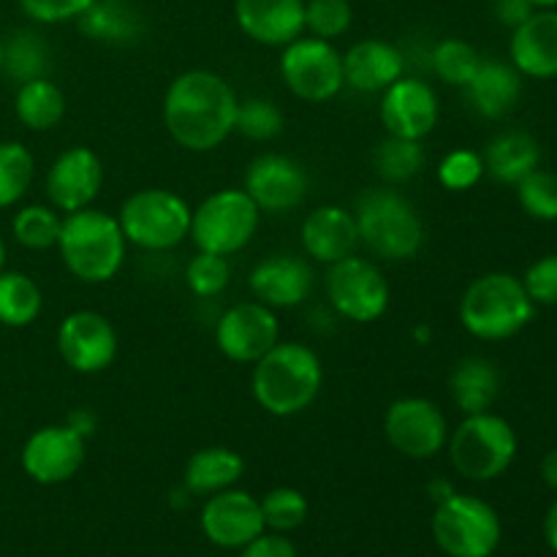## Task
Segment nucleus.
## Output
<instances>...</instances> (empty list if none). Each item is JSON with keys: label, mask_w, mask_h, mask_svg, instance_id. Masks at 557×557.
<instances>
[{"label": "nucleus", "mask_w": 557, "mask_h": 557, "mask_svg": "<svg viewBox=\"0 0 557 557\" xmlns=\"http://www.w3.org/2000/svg\"><path fill=\"white\" fill-rule=\"evenodd\" d=\"M239 98L221 74L190 69L174 76L163 92V125L183 150H218L237 123Z\"/></svg>", "instance_id": "f257e3e1"}, {"label": "nucleus", "mask_w": 557, "mask_h": 557, "mask_svg": "<svg viewBox=\"0 0 557 557\" xmlns=\"http://www.w3.org/2000/svg\"><path fill=\"white\" fill-rule=\"evenodd\" d=\"M324 386V364L319 354L297 341H277L275 348L253 364V392L259 408L270 417L288 419L308 411Z\"/></svg>", "instance_id": "f03ea898"}, {"label": "nucleus", "mask_w": 557, "mask_h": 557, "mask_svg": "<svg viewBox=\"0 0 557 557\" xmlns=\"http://www.w3.org/2000/svg\"><path fill=\"white\" fill-rule=\"evenodd\" d=\"M54 248L60 250L65 270L76 281L98 286L117 277V272L123 270L128 239L120 228L117 215L85 207V210L63 215Z\"/></svg>", "instance_id": "7ed1b4c3"}, {"label": "nucleus", "mask_w": 557, "mask_h": 557, "mask_svg": "<svg viewBox=\"0 0 557 557\" xmlns=\"http://www.w3.org/2000/svg\"><path fill=\"white\" fill-rule=\"evenodd\" d=\"M536 315L522 277L511 272H487L466 288L460 299V324L476 341L500 343L517 337Z\"/></svg>", "instance_id": "20e7f679"}, {"label": "nucleus", "mask_w": 557, "mask_h": 557, "mask_svg": "<svg viewBox=\"0 0 557 557\" xmlns=\"http://www.w3.org/2000/svg\"><path fill=\"white\" fill-rule=\"evenodd\" d=\"M359 245L384 261H408L424 245V223L417 207L400 190L381 185L364 190L354 207Z\"/></svg>", "instance_id": "39448f33"}, {"label": "nucleus", "mask_w": 557, "mask_h": 557, "mask_svg": "<svg viewBox=\"0 0 557 557\" xmlns=\"http://www.w3.org/2000/svg\"><path fill=\"white\" fill-rule=\"evenodd\" d=\"M449 462L468 482H493L517 460L520 438L504 417L493 411L462 417L446 441Z\"/></svg>", "instance_id": "423d86ee"}, {"label": "nucleus", "mask_w": 557, "mask_h": 557, "mask_svg": "<svg viewBox=\"0 0 557 557\" xmlns=\"http://www.w3.org/2000/svg\"><path fill=\"white\" fill-rule=\"evenodd\" d=\"M190 215V205L174 190L141 188L123 201L117 221L128 245L163 253L188 239Z\"/></svg>", "instance_id": "0eeeda50"}, {"label": "nucleus", "mask_w": 557, "mask_h": 557, "mask_svg": "<svg viewBox=\"0 0 557 557\" xmlns=\"http://www.w3.org/2000/svg\"><path fill=\"white\" fill-rule=\"evenodd\" d=\"M504 528L487 500L466 493H449L433 515V539L449 557H493Z\"/></svg>", "instance_id": "6e6552de"}, {"label": "nucleus", "mask_w": 557, "mask_h": 557, "mask_svg": "<svg viewBox=\"0 0 557 557\" xmlns=\"http://www.w3.org/2000/svg\"><path fill=\"white\" fill-rule=\"evenodd\" d=\"M261 223V210L243 188H221L207 196L190 215V234L196 250L234 256L248 248Z\"/></svg>", "instance_id": "1a4fd4ad"}, {"label": "nucleus", "mask_w": 557, "mask_h": 557, "mask_svg": "<svg viewBox=\"0 0 557 557\" xmlns=\"http://www.w3.org/2000/svg\"><path fill=\"white\" fill-rule=\"evenodd\" d=\"M281 79L292 96L308 103L332 101L346 87L343 54L335 41L315 36H299L281 52Z\"/></svg>", "instance_id": "9d476101"}, {"label": "nucleus", "mask_w": 557, "mask_h": 557, "mask_svg": "<svg viewBox=\"0 0 557 557\" xmlns=\"http://www.w3.org/2000/svg\"><path fill=\"white\" fill-rule=\"evenodd\" d=\"M324 288L332 310L354 324H373L389 308L392 294L384 272L357 253L326 267Z\"/></svg>", "instance_id": "9b49d317"}, {"label": "nucleus", "mask_w": 557, "mask_h": 557, "mask_svg": "<svg viewBox=\"0 0 557 557\" xmlns=\"http://www.w3.org/2000/svg\"><path fill=\"white\" fill-rule=\"evenodd\" d=\"M449 433L446 413L428 397H400L386 408V441L408 460H430L444 451Z\"/></svg>", "instance_id": "f8f14e48"}, {"label": "nucleus", "mask_w": 557, "mask_h": 557, "mask_svg": "<svg viewBox=\"0 0 557 557\" xmlns=\"http://www.w3.org/2000/svg\"><path fill=\"white\" fill-rule=\"evenodd\" d=\"M58 354L74 373H103L117 357V332L98 310H74L58 326Z\"/></svg>", "instance_id": "ddd939ff"}, {"label": "nucleus", "mask_w": 557, "mask_h": 557, "mask_svg": "<svg viewBox=\"0 0 557 557\" xmlns=\"http://www.w3.org/2000/svg\"><path fill=\"white\" fill-rule=\"evenodd\" d=\"M281 341L277 310L261 302H239L228 308L215 324V343L228 362L256 364Z\"/></svg>", "instance_id": "4468645a"}, {"label": "nucleus", "mask_w": 557, "mask_h": 557, "mask_svg": "<svg viewBox=\"0 0 557 557\" xmlns=\"http://www.w3.org/2000/svg\"><path fill=\"white\" fill-rule=\"evenodd\" d=\"M87 457V438H82L69 424L38 428L22 446V471L38 484H63L79 473Z\"/></svg>", "instance_id": "2eb2a0df"}, {"label": "nucleus", "mask_w": 557, "mask_h": 557, "mask_svg": "<svg viewBox=\"0 0 557 557\" xmlns=\"http://www.w3.org/2000/svg\"><path fill=\"white\" fill-rule=\"evenodd\" d=\"M308 172L302 163L281 152H264L253 158L243 183V190L256 201V207L272 215H286L297 210L308 196Z\"/></svg>", "instance_id": "dca6fc26"}, {"label": "nucleus", "mask_w": 557, "mask_h": 557, "mask_svg": "<svg viewBox=\"0 0 557 557\" xmlns=\"http://www.w3.org/2000/svg\"><path fill=\"white\" fill-rule=\"evenodd\" d=\"M44 188H47L49 205L60 215L92 207V201L98 199V194L103 188L101 158H98V152L92 147H69V150H63L52 161L47 180H44Z\"/></svg>", "instance_id": "f3484780"}, {"label": "nucleus", "mask_w": 557, "mask_h": 557, "mask_svg": "<svg viewBox=\"0 0 557 557\" xmlns=\"http://www.w3.org/2000/svg\"><path fill=\"white\" fill-rule=\"evenodd\" d=\"M379 114L389 136L422 141L438 125V92L419 76H400L395 85L381 92Z\"/></svg>", "instance_id": "a211bd4d"}, {"label": "nucleus", "mask_w": 557, "mask_h": 557, "mask_svg": "<svg viewBox=\"0 0 557 557\" xmlns=\"http://www.w3.org/2000/svg\"><path fill=\"white\" fill-rule=\"evenodd\" d=\"M199 522L207 542L221 549H243L267 531L259 500L237 487L210 495L201 506Z\"/></svg>", "instance_id": "6ab92c4d"}, {"label": "nucleus", "mask_w": 557, "mask_h": 557, "mask_svg": "<svg viewBox=\"0 0 557 557\" xmlns=\"http://www.w3.org/2000/svg\"><path fill=\"white\" fill-rule=\"evenodd\" d=\"M313 267L294 253H272L250 270L248 286L256 302L272 310H288L302 305L313 292Z\"/></svg>", "instance_id": "aec40b11"}, {"label": "nucleus", "mask_w": 557, "mask_h": 557, "mask_svg": "<svg viewBox=\"0 0 557 557\" xmlns=\"http://www.w3.org/2000/svg\"><path fill=\"white\" fill-rule=\"evenodd\" d=\"M234 22L261 47H286L305 36V0H234Z\"/></svg>", "instance_id": "412c9836"}, {"label": "nucleus", "mask_w": 557, "mask_h": 557, "mask_svg": "<svg viewBox=\"0 0 557 557\" xmlns=\"http://www.w3.org/2000/svg\"><path fill=\"white\" fill-rule=\"evenodd\" d=\"M302 250L315 264L332 267L337 261L348 259L359 248L357 221L351 210H343L341 205H321L305 215L299 228Z\"/></svg>", "instance_id": "4be33fe9"}, {"label": "nucleus", "mask_w": 557, "mask_h": 557, "mask_svg": "<svg viewBox=\"0 0 557 557\" xmlns=\"http://www.w3.org/2000/svg\"><path fill=\"white\" fill-rule=\"evenodd\" d=\"M509 63L528 79H557V9H536L511 30Z\"/></svg>", "instance_id": "5701e85b"}, {"label": "nucleus", "mask_w": 557, "mask_h": 557, "mask_svg": "<svg viewBox=\"0 0 557 557\" xmlns=\"http://www.w3.org/2000/svg\"><path fill=\"white\" fill-rule=\"evenodd\" d=\"M406 76V54L384 38H364L343 52V79L357 92H384Z\"/></svg>", "instance_id": "b1692460"}, {"label": "nucleus", "mask_w": 557, "mask_h": 557, "mask_svg": "<svg viewBox=\"0 0 557 557\" xmlns=\"http://www.w3.org/2000/svg\"><path fill=\"white\" fill-rule=\"evenodd\" d=\"M462 90L482 117L500 120L520 103L522 74L506 60H482L473 79Z\"/></svg>", "instance_id": "393cba45"}, {"label": "nucleus", "mask_w": 557, "mask_h": 557, "mask_svg": "<svg viewBox=\"0 0 557 557\" xmlns=\"http://www.w3.org/2000/svg\"><path fill=\"white\" fill-rule=\"evenodd\" d=\"M90 41L125 47L136 44L145 33V16L131 0H92L90 9L76 20Z\"/></svg>", "instance_id": "a878e982"}, {"label": "nucleus", "mask_w": 557, "mask_h": 557, "mask_svg": "<svg viewBox=\"0 0 557 557\" xmlns=\"http://www.w3.org/2000/svg\"><path fill=\"white\" fill-rule=\"evenodd\" d=\"M245 476V460L228 446H205L190 460L185 462L183 484L190 495H210L223 493L228 487H237L239 479Z\"/></svg>", "instance_id": "bb28decb"}, {"label": "nucleus", "mask_w": 557, "mask_h": 557, "mask_svg": "<svg viewBox=\"0 0 557 557\" xmlns=\"http://www.w3.org/2000/svg\"><path fill=\"white\" fill-rule=\"evenodd\" d=\"M449 395L462 417L490 411L500 395V370L484 357H466L451 370Z\"/></svg>", "instance_id": "cd10ccee"}, {"label": "nucleus", "mask_w": 557, "mask_h": 557, "mask_svg": "<svg viewBox=\"0 0 557 557\" xmlns=\"http://www.w3.org/2000/svg\"><path fill=\"white\" fill-rule=\"evenodd\" d=\"M484 172L504 185H517L522 177L539 169L542 147L525 131H504L484 150Z\"/></svg>", "instance_id": "c85d7f7f"}, {"label": "nucleus", "mask_w": 557, "mask_h": 557, "mask_svg": "<svg viewBox=\"0 0 557 557\" xmlns=\"http://www.w3.org/2000/svg\"><path fill=\"white\" fill-rule=\"evenodd\" d=\"M14 112L27 131H52L65 117V92L49 76L25 82L16 87Z\"/></svg>", "instance_id": "c756f323"}, {"label": "nucleus", "mask_w": 557, "mask_h": 557, "mask_svg": "<svg viewBox=\"0 0 557 557\" xmlns=\"http://www.w3.org/2000/svg\"><path fill=\"white\" fill-rule=\"evenodd\" d=\"M49 65H52V52L47 38L38 30L22 27L3 38V74L16 85L49 76Z\"/></svg>", "instance_id": "7c9ffc66"}, {"label": "nucleus", "mask_w": 557, "mask_h": 557, "mask_svg": "<svg viewBox=\"0 0 557 557\" xmlns=\"http://www.w3.org/2000/svg\"><path fill=\"white\" fill-rule=\"evenodd\" d=\"M41 286L27 272H0V324L9 326V330H25L41 315Z\"/></svg>", "instance_id": "2f4dec72"}, {"label": "nucleus", "mask_w": 557, "mask_h": 557, "mask_svg": "<svg viewBox=\"0 0 557 557\" xmlns=\"http://www.w3.org/2000/svg\"><path fill=\"white\" fill-rule=\"evenodd\" d=\"M428 163V152H424L422 141L403 139V136H386L375 145L373 150V166L375 174L384 180L386 185H403L419 177Z\"/></svg>", "instance_id": "473e14b6"}, {"label": "nucleus", "mask_w": 557, "mask_h": 557, "mask_svg": "<svg viewBox=\"0 0 557 557\" xmlns=\"http://www.w3.org/2000/svg\"><path fill=\"white\" fill-rule=\"evenodd\" d=\"M36 177V158L22 141H0V210L16 207Z\"/></svg>", "instance_id": "72a5a7b5"}, {"label": "nucleus", "mask_w": 557, "mask_h": 557, "mask_svg": "<svg viewBox=\"0 0 557 557\" xmlns=\"http://www.w3.org/2000/svg\"><path fill=\"white\" fill-rule=\"evenodd\" d=\"M63 215L52 205H25L14 212L11 234L27 250H49L58 245Z\"/></svg>", "instance_id": "f704fd0d"}, {"label": "nucleus", "mask_w": 557, "mask_h": 557, "mask_svg": "<svg viewBox=\"0 0 557 557\" xmlns=\"http://www.w3.org/2000/svg\"><path fill=\"white\" fill-rule=\"evenodd\" d=\"M482 54L473 44L462 41V38H444L430 52V69L441 82L451 87H466L473 79V74L482 65Z\"/></svg>", "instance_id": "c9c22d12"}, {"label": "nucleus", "mask_w": 557, "mask_h": 557, "mask_svg": "<svg viewBox=\"0 0 557 557\" xmlns=\"http://www.w3.org/2000/svg\"><path fill=\"white\" fill-rule=\"evenodd\" d=\"M264 528L272 533H292L308 520V498L294 487H275L259 500Z\"/></svg>", "instance_id": "e433bc0d"}, {"label": "nucleus", "mask_w": 557, "mask_h": 557, "mask_svg": "<svg viewBox=\"0 0 557 557\" xmlns=\"http://www.w3.org/2000/svg\"><path fill=\"white\" fill-rule=\"evenodd\" d=\"M517 188V201L533 221L555 223L557 221V174L549 169H533L522 177Z\"/></svg>", "instance_id": "4c0bfd02"}, {"label": "nucleus", "mask_w": 557, "mask_h": 557, "mask_svg": "<svg viewBox=\"0 0 557 557\" xmlns=\"http://www.w3.org/2000/svg\"><path fill=\"white\" fill-rule=\"evenodd\" d=\"M234 131L250 141H272L283 134V112L270 98H245L237 107Z\"/></svg>", "instance_id": "58836bf2"}, {"label": "nucleus", "mask_w": 557, "mask_h": 557, "mask_svg": "<svg viewBox=\"0 0 557 557\" xmlns=\"http://www.w3.org/2000/svg\"><path fill=\"white\" fill-rule=\"evenodd\" d=\"M354 9L348 0H305V33L337 41L351 30Z\"/></svg>", "instance_id": "ea45409f"}, {"label": "nucleus", "mask_w": 557, "mask_h": 557, "mask_svg": "<svg viewBox=\"0 0 557 557\" xmlns=\"http://www.w3.org/2000/svg\"><path fill=\"white\" fill-rule=\"evenodd\" d=\"M185 283H188L190 292L201 299L221 297L228 288V283H232V264H228V256L196 250L194 259L188 261V270H185Z\"/></svg>", "instance_id": "a19ab883"}, {"label": "nucleus", "mask_w": 557, "mask_h": 557, "mask_svg": "<svg viewBox=\"0 0 557 557\" xmlns=\"http://www.w3.org/2000/svg\"><path fill=\"white\" fill-rule=\"evenodd\" d=\"M435 174H438V183L444 185L446 190L462 194V190L476 188L487 172H484L482 152L468 150V147H457V150L446 152V156L441 158Z\"/></svg>", "instance_id": "79ce46f5"}, {"label": "nucleus", "mask_w": 557, "mask_h": 557, "mask_svg": "<svg viewBox=\"0 0 557 557\" xmlns=\"http://www.w3.org/2000/svg\"><path fill=\"white\" fill-rule=\"evenodd\" d=\"M22 14L36 25H63V22H76L92 0H16Z\"/></svg>", "instance_id": "37998d69"}, {"label": "nucleus", "mask_w": 557, "mask_h": 557, "mask_svg": "<svg viewBox=\"0 0 557 557\" xmlns=\"http://www.w3.org/2000/svg\"><path fill=\"white\" fill-rule=\"evenodd\" d=\"M522 286H525L533 305L557 308V253L533 261L525 275H522Z\"/></svg>", "instance_id": "c03bdc74"}, {"label": "nucleus", "mask_w": 557, "mask_h": 557, "mask_svg": "<svg viewBox=\"0 0 557 557\" xmlns=\"http://www.w3.org/2000/svg\"><path fill=\"white\" fill-rule=\"evenodd\" d=\"M239 557H299L297 547L286 533H261L239 549Z\"/></svg>", "instance_id": "a18cd8bd"}, {"label": "nucleus", "mask_w": 557, "mask_h": 557, "mask_svg": "<svg viewBox=\"0 0 557 557\" xmlns=\"http://www.w3.org/2000/svg\"><path fill=\"white\" fill-rule=\"evenodd\" d=\"M493 3H495L493 5L495 20H498L504 27H509V30L520 27L522 22L536 11L531 0H493Z\"/></svg>", "instance_id": "49530a36"}, {"label": "nucleus", "mask_w": 557, "mask_h": 557, "mask_svg": "<svg viewBox=\"0 0 557 557\" xmlns=\"http://www.w3.org/2000/svg\"><path fill=\"white\" fill-rule=\"evenodd\" d=\"M69 424L71 430H76V433L82 435V438H90L92 430H96V413H90L87 408H79V411H74L69 417Z\"/></svg>", "instance_id": "de8ad7c7"}, {"label": "nucleus", "mask_w": 557, "mask_h": 557, "mask_svg": "<svg viewBox=\"0 0 557 557\" xmlns=\"http://www.w3.org/2000/svg\"><path fill=\"white\" fill-rule=\"evenodd\" d=\"M539 471H542V482L557 493V449H549L547 455L542 457V468H539Z\"/></svg>", "instance_id": "09e8293b"}, {"label": "nucleus", "mask_w": 557, "mask_h": 557, "mask_svg": "<svg viewBox=\"0 0 557 557\" xmlns=\"http://www.w3.org/2000/svg\"><path fill=\"white\" fill-rule=\"evenodd\" d=\"M544 539H547L549 549L557 553V498L553 500V506H549L547 517H544Z\"/></svg>", "instance_id": "8fccbe9b"}, {"label": "nucleus", "mask_w": 557, "mask_h": 557, "mask_svg": "<svg viewBox=\"0 0 557 557\" xmlns=\"http://www.w3.org/2000/svg\"><path fill=\"white\" fill-rule=\"evenodd\" d=\"M533 9H557V0H531Z\"/></svg>", "instance_id": "3c124183"}, {"label": "nucleus", "mask_w": 557, "mask_h": 557, "mask_svg": "<svg viewBox=\"0 0 557 557\" xmlns=\"http://www.w3.org/2000/svg\"><path fill=\"white\" fill-rule=\"evenodd\" d=\"M5 270V243H3V237H0V272Z\"/></svg>", "instance_id": "603ef678"}, {"label": "nucleus", "mask_w": 557, "mask_h": 557, "mask_svg": "<svg viewBox=\"0 0 557 557\" xmlns=\"http://www.w3.org/2000/svg\"><path fill=\"white\" fill-rule=\"evenodd\" d=\"M0 74H3V38H0Z\"/></svg>", "instance_id": "864d4df0"}]
</instances>
